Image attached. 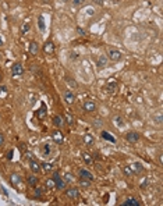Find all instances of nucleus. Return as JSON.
<instances>
[{
    "label": "nucleus",
    "mask_w": 163,
    "mask_h": 206,
    "mask_svg": "<svg viewBox=\"0 0 163 206\" xmlns=\"http://www.w3.org/2000/svg\"><path fill=\"white\" fill-rule=\"evenodd\" d=\"M38 27H39V29H40L42 32L45 31V21H43V17H42V16L38 18Z\"/></svg>",
    "instance_id": "412c9836"
},
{
    "label": "nucleus",
    "mask_w": 163,
    "mask_h": 206,
    "mask_svg": "<svg viewBox=\"0 0 163 206\" xmlns=\"http://www.w3.org/2000/svg\"><path fill=\"white\" fill-rule=\"evenodd\" d=\"M63 2H67V0H63Z\"/></svg>",
    "instance_id": "a18cd8bd"
},
{
    "label": "nucleus",
    "mask_w": 163,
    "mask_h": 206,
    "mask_svg": "<svg viewBox=\"0 0 163 206\" xmlns=\"http://www.w3.org/2000/svg\"><path fill=\"white\" fill-rule=\"evenodd\" d=\"M54 49H56V46H54L53 42H47L45 46H43V50H45V53H47V54H52L54 52Z\"/></svg>",
    "instance_id": "9b49d317"
},
{
    "label": "nucleus",
    "mask_w": 163,
    "mask_h": 206,
    "mask_svg": "<svg viewBox=\"0 0 163 206\" xmlns=\"http://www.w3.org/2000/svg\"><path fill=\"white\" fill-rule=\"evenodd\" d=\"M45 116H46V107H45V104H43V106L38 110V117L39 118H43Z\"/></svg>",
    "instance_id": "4be33fe9"
},
{
    "label": "nucleus",
    "mask_w": 163,
    "mask_h": 206,
    "mask_svg": "<svg viewBox=\"0 0 163 206\" xmlns=\"http://www.w3.org/2000/svg\"><path fill=\"white\" fill-rule=\"evenodd\" d=\"M27 182L31 187H36V184H38V178H36L35 175H29V177L27 178Z\"/></svg>",
    "instance_id": "a211bd4d"
},
{
    "label": "nucleus",
    "mask_w": 163,
    "mask_h": 206,
    "mask_svg": "<svg viewBox=\"0 0 163 206\" xmlns=\"http://www.w3.org/2000/svg\"><path fill=\"white\" fill-rule=\"evenodd\" d=\"M64 100L68 104H71V103H74V100H75V96H74V93L71 91H66L64 92Z\"/></svg>",
    "instance_id": "9d476101"
},
{
    "label": "nucleus",
    "mask_w": 163,
    "mask_h": 206,
    "mask_svg": "<svg viewBox=\"0 0 163 206\" xmlns=\"http://www.w3.org/2000/svg\"><path fill=\"white\" fill-rule=\"evenodd\" d=\"M81 185L82 187H89V180H87V178H81Z\"/></svg>",
    "instance_id": "2f4dec72"
},
{
    "label": "nucleus",
    "mask_w": 163,
    "mask_h": 206,
    "mask_svg": "<svg viewBox=\"0 0 163 206\" xmlns=\"http://www.w3.org/2000/svg\"><path fill=\"white\" fill-rule=\"evenodd\" d=\"M23 73H24L23 64H20V63H14L13 67H11V74H13V77H20Z\"/></svg>",
    "instance_id": "7ed1b4c3"
},
{
    "label": "nucleus",
    "mask_w": 163,
    "mask_h": 206,
    "mask_svg": "<svg viewBox=\"0 0 163 206\" xmlns=\"http://www.w3.org/2000/svg\"><path fill=\"white\" fill-rule=\"evenodd\" d=\"M82 107H84L85 111H88V113H92V111L96 110V104H95L94 102H91V100H87V102L84 103Z\"/></svg>",
    "instance_id": "423d86ee"
},
{
    "label": "nucleus",
    "mask_w": 163,
    "mask_h": 206,
    "mask_svg": "<svg viewBox=\"0 0 163 206\" xmlns=\"http://www.w3.org/2000/svg\"><path fill=\"white\" fill-rule=\"evenodd\" d=\"M11 182H13L14 185H18L21 182V177H20V175H17V174H13L11 175Z\"/></svg>",
    "instance_id": "aec40b11"
},
{
    "label": "nucleus",
    "mask_w": 163,
    "mask_h": 206,
    "mask_svg": "<svg viewBox=\"0 0 163 206\" xmlns=\"http://www.w3.org/2000/svg\"><path fill=\"white\" fill-rule=\"evenodd\" d=\"M0 43H2V40H0Z\"/></svg>",
    "instance_id": "49530a36"
},
{
    "label": "nucleus",
    "mask_w": 163,
    "mask_h": 206,
    "mask_svg": "<svg viewBox=\"0 0 163 206\" xmlns=\"http://www.w3.org/2000/svg\"><path fill=\"white\" fill-rule=\"evenodd\" d=\"M53 139H54V142H56V144H61L63 142V137H61V132L60 131H56V132H53Z\"/></svg>",
    "instance_id": "dca6fc26"
},
{
    "label": "nucleus",
    "mask_w": 163,
    "mask_h": 206,
    "mask_svg": "<svg viewBox=\"0 0 163 206\" xmlns=\"http://www.w3.org/2000/svg\"><path fill=\"white\" fill-rule=\"evenodd\" d=\"M77 31L80 32V35H85V31H84L82 28H77Z\"/></svg>",
    "instance_id": "58836bf2"
},
{
    "label": "nucleus",
    "mask_w": 163,
    "mask_h": 206,
    "mask_svg": "<svg viewBox=\"0 0 163 206\" xmlns=\"http://www.w3.org/2000/svg\"><path fill=\"white\" fill-rule=\"evenodd\" d=\"M125 139L131 144H135V142L139 141V134L135 132V131H131V132H127L125 134Z\"/></svg>",
    "instance_id": "20e7f679"
},
{
    "label": "nucleus",
    "mask_w": 163,
    "mask_h": 206,
    "mask_svg": "<svg viewBox=\"0 0 163 206\" xmlns=\"http://www.w3.org/2000/svg\"><path fill=\"white\" fill-rule=\"evenodd\" d=\"M84 141L87 142V145H92V142H94V138H92L89 134H87V135L84 137Z\"/></svg>",
    "instance_id": "cd10ccee"
},
{
    "label": "nucleus",
    "mask_w": 163,
    "mask_h": 206,
    "mask_svg": "<svg viewBox=\"0 0 163 206\" xmlns=\"http://www.w3.org/2000/svg\"><path fill=\"white\" fill-rule=\"evenodd\" d=\"M50 153H52V148H50V145L45 144V145L42 146V156L49 157V156H50Z\"/></svg>",
    "instance_id": "4468645a"
},
{
    "label": "nucleus",
    "mask_w": 163,
    "mask_h": 206,
    "mask_svg": "<svg viewBox=\"0 0 163 206\" xmlns=\"http://www.w3.org/2000/svg\"><path fill=\"white\" fill-rule=\"evenodd\" d=\"M54 185H56V184H54V180L53 178H47L46 180V187H47V188H54Z\"/></svg>",
    "instance_id": "393cba45"
},
{
    "label": "nucleus",
    "mask_w": 163,
    "mask_h": 206,
    "mask_svg": "<svg viewBox=\"0 0 163 206\" xmlns=\"http://www.w3.org/2000/svg\"><path fill=\"white\" fill-rule=\"evenodd\" d=\"M53 177H54V178H53V180H54V184H56L54 187H56L57 189H60V191L64 189V188H66V181H63V180L60 178L59 173H56V171H54V173H53Z\"/></svg>",
    "instance_id": "f03ea898"
},
{
    "label": "nucleus",
    "mask_w": 163,
    "mask_h": 206,
    "mask_svg": "<svg viewBox=\"0 0 163 206\" xmlns=\"http://www.w3.org/2000/svg\"><path fill=\"white\" fill-rule=\"evenodd\" d=\"M42 167H43V170H45V171H52V170H53V164H50V163H43Z\"/></svg>",
    "instance_id": "a878e982"
},
{
    "label": "nucleus",
    "mask_w": 163,
    "mask_h": 206,
    "mask_svg": "<svg viewBox=\"0 0 163 206\" xmlns=\"http://www.w3.org/2000/svg\"><path fill=\"white\" fill-rule=\"evenodd\" d=\"M11 157H13V151H10L9 153H7V159H9V160H11Z\"/></svg>",
    "instance_id": "4c0bfd02"
},
{
    "label": "nucleus",
    "mask_w": 163,
    "mask_h": 206,
    "mask_svg": "<svg viewBox=\"0 0 163 206\" xmlns=\"http://www.w3.org/2000/svg\"><path fill=\"white\" fill-rule=\"evenodd\" d=\"M80 177L81 178H87V180H89V181H92V180H94V174H92L91 171L85 170V168H81V170H80Z\"/></svg>",
    "instance_id": "6e6552de"
},
{
    "label": "nucleus",
    "mask_w": 163,
    "mask_h": 206,
    "mask_svg": "<svg viewBox=\"0 0 163 206\" xmlns=\"http://www.w3.org/2000/svg\"><path fill=\"white\" fill-rule=\"evenodd\" d=\"M67 120H68V124H70V125H71V124H73V123H74V121H73V118H71V117H70V116H67Z\"/></svg>",
    "instance_id": "ea45409f"
},
{
    "label": "nucleus",
    "mask_w": 163,
    "mask_h": 206,
    "mask_svg": "<svg viewBox=\"0 0 163 206\" xmlns=\"http://www.w3.org/2000/svg\"><path fill=\"white\" fill-rule=\"evenodd\" d=\"M42 195H43L42 188H36V189H35V196H36V198H40Z\"/></svg>",
    "instance_id": "7c9ffc66"
},
{
    "label": "nucleus",
    "mask_w": 163,
    "mask_h": 206,
    "mask_svg": "<svg viewBox=\"0 0 163 206\" xmlns=\"http://www.w3.org/2000/svg\"><path fill=\"white\" fill-rule=\"evenodd\" d=\"M132 170V174H142L144 173V167L141 163H134L132 166H130Z\"/></svg>",
    "instance_id": "0eeeda50"
},
{
    "label": "nucleus",
    "mask_w": 163,
    "mask_h": 206,
    "mask_svg": "<svg viewBox=\"0 0 163 206\" xmlns=\"http://www.w3.org/2000/svg\"><path fill=\"white\" fill-rule=\"evenodd\" d=\"M94 125L99 128V127H102V121H101V120H95V121H94Z\"/></svg>",
    "instance_id": "f704fd0d"
},
{
    "label": "nucleus",
    "mask_w": 163,
    "mask_h": 206,
    "mask_svg": "<svg viewBox=\"0 0 163 206\" xmlns=\"http://www.w3.org/2000/svg\"><path fill=\"white\" fill-rule=\"evenodd\" d=\"M67 181H73V177H71V175H67Z\"/></svg>",
    "instance_id": "79ce46f5"
},
{
    "label": "nucleus",
    "mask_w": 163,
    "mask_h": 206,
    "mask_svg": "<svg viewBox=\"0 0 163 206\" xmlns=\"http://www.w3.org/2000/svg\"><path fill=\"white\" fill-rule=\"evenodd\" d=\"M94 2H95V3H98V4H102L103 0H94Z\"/></svg>",
    "instance_id": "a19ab883"
},
{
    "label": "nucleus",
    "mask_w": 163,
    "mask_h": 206,
    "mask_svg": "<svg viewBox=\"0 0 163 206\" xmlns=\"http://www.w3.org/2000/svg\"><path fill=\"white\" fill-rule=\"evenodd\" d=\"M29 167H31V170L34 171V173H39L40 171V164L34 159H29Z\"/></svg>",
    "instance_id": "1a4fd4ad"
},
{
    "label": "nucleus",
    "mask_w": 163,
    "mask_h": 206,
    "mask_svg": "<svg viewBox=\"0 0 163 206\" xmlns=\"http://www.w3.org/2000/svg\"><path fill=\"white\" fill-rule=\"evenodd\" d=\"M53 124H54V127H57V128H61L63 127V118L60 117V116H54L53 117Z\"/></svg>",
    "instance_id": "2eb2a0df"
},
{
    "label": "nucleus",
    "mask_w": 163,
    "mask_h": 206,
    "mask_svg": "<svg viewBox=\"0 0 163 206\" xmlns=\"http://www.w3.org/2000/svg\"><path fill=\"white\" fill-rule=\"evenodd\" d=\"M107 56H109V59L112 60V61H120V60L123 59V53L117 49H113V47L107 49Z\"/></svg>",
    "instance_id": "f257e3e1"
},
{
    "label": "nucleus",
    "mask_w": 163,
    "mask_h": 206,
    "mask_svg": "<svg viewBox=\"0 0 163 206\" xmlns=\"http://www.w3.org/2000/svg\"><path fill=\"white\" fill-rule=\"evenodd\" d=\"M0 60H2V53H0Z\"/></svg>",
    "instance_id": "c03bdc74"
},
{
    "label": "nucleus",
    "mask_w": 163,
    "mask_h": 206,
    "mask_svg": "<svg viewBox=\"0 0 163 206\" xmlns=\"http://www.w3.org/2000/svg\"><path fill=\"white\" fill-rule=\"evenodd\" d=\"M123 205L124 206H139V202L135 199V198H127V199H125L124 202H123Z\"/></svg>",
    "instance_id": "f8f14e48"
},
{
    "label": "nucleus",
    "mask_w": 163,
    "mask_h": 206,
    "mask_svg": "<svg viewBox=\"0 0 163 206\" xmlns=\"http://www.w3.org/2000/svg\"><path fill=\"white\" fill-rule=\"evenodd\" d=\"M0 82H2V74H0Z\"/></svg>",
    "instance_id": "37998d69"
},
{
    "label": "nucleus",
    "mask_w": 163,
    "mask_h": 206,
    "mask_svg": "<svg viewBox=\"0 0 163 206\" xmlns=\"http://www.w3.org/2000/svg\"><path fill=\"white\" fill-rule=\"evenodd\" d=\"M3 144H4V135H3V134H0V146H2Z\"/></svg>",
    "instance_id": "e433bc0d"
},
{
    "label": "nucleus",
    "mask_w": 163,
    "mask_h": 206,
    "mask_svg": "<svg viewBox=\"0 0 163 206\" xmlns=\"http://www.w3.org/2000/svg\"><path fill=\"white\" fill-rule=\"evenodd\" d=\"M66 82H67L68 85H71V87H74V88H77V82H75V81L70 80V78H66Z\"/></svg>",
    "instance_id": "473e14b6"
},
{
    "label": "nucleus",
    "mask_w": 163,
    "mask_h": 206,
    "mask_svg": "<svg viewBox=\"0 0 163 206\" xmlns=\"http://www.w3.org/2000/svg\"><path fill=\"white\" fill-rule=\"evenodd\" d=\"M66 196L70 198V199H77V198L80 196V192H78L77 188H70V189L66 191Z\"/></svg>",
    "instance_id": "39448f33"
},
{
    "label": "nucleus",
    "mask_w": 163,
    "mask_h": 206,
    "mask_svg": "<svg viewBox=\"0 0 163 206\" xmlns=\"http://www.w3.org/2000/svg\"><path fill=\"white\" fill-rule=\"evenodd\" d=\"M155 120H156L158 124H162V116H160V114H158L156 117H155Z\"/></svg>",
    "instance_id": "c9c22d12"
},
{
    "label": "nucleus",
    "mask_w": 163,
    "mask_h": 206,
    "mask_svg": "<svg viewBox=\"0 0 163 206\" xmlns=\"http://www.w3.org/2000/svg\"><path fill=\"white\" fill-rule=\"evenodd\" d=\"M84 2H85V0H73L74 6H80V4H82Z\"/></svg>",
    "instance_id": "72a5a7b5"
},
{
    "label": "nucleus",
    "mask_w": 163,
    "mask_h": 206,
    "mask_svg": "<svg viewBox=\"0 0 163 206\" xmlns=\"http://www.w3.org/2000/svg\"><path fill=\"white\" fill-rule=\"evenodd\" d=\"M102 137L105 138L106 141H110V142H116V139H114V138H113L112 135H110L109 132H106V131H103V132H102Z\"/></svg>",
    "instance_id": "6ab92c4d"
},
{
    "label": "nucleus",
    "mask_w": 163,
    "mask_h": 206,
    "mask_svg": "<svg viewBox=\"0 0 163 206\" xmlns=\"http://www.w3.org/2000/svg\"><path fill=\"white\" fill-rule=\"evenodd\" d=\"M106 64H107V57L106 56H101V57L98 59V61H96L98 68H103V67H106Z\"/></svg>",
    "instance_id": "ddd939ff"
},
{
    "label": "nucleus",
    "mask_w": 163,
    "mask_h": 206,
    "mask_svg": "<svg viewBox=\"0 0 163 206\" xmlns=\"http://www.w3.org/2000/svg\"><path fill=\"white\" fill-rule=\"evenodd\" d=\"M124 174L128 175V177H130V175H132V170H131V167H130V166L124 167Z\"/></svg>",
    "instance_id": "c756f323"
},
{
    "label": "nucleus",
    "mask_w": 163,
    "mask_h": 206,
    "mask_svg": "<svg viewBox=\"0 0 163 206\" xmlns=\"http://www.w3.org/2000/svg\"><path fill=\"white\" fill-rule=\"evenodd\" d=\"M116 87H117L116 82H110V84L106 85V91H110V92H112V91H114V88H116Z\"/></svg>",
    "instance_id": "bb28decb"
},
{
    "label": "nucleus",
    "mask_w": 163,
    "mask_h": 206,
    "mask_svg": "<svg viewBox=\"0 0 163 206\" xmlns=\"http://www.w3.org/2000/svg\"><path fill=\"white\" fill-rule=\"evenodd\" d=\"M29 28H31V27H29V22H24L23 27H21V32H23V33H27V32L29 31Z\"/></svg>",
    "instance_id": "b1692460"
},
{
    "label": "nucleus",
    "mask_w": 163,
    "mask_h": 206,
    "mask_svg": "<svg viewBox=\"0 0 163 206\" xmlns=\"http://www.w3.org/2000/svg\"><path fill=\"white\" fill-rule=\"evenodd\" d=\"M114 124H116V127H123V118L120 116H116L114 117Z\"/></svg>",
    "instance_id": "5701e85b"
},
{
    "label": "nucleus",
    "mask_w": 163,
    "mask_h": 206,
    "mask_svg": "<svg viewBox=\"0 0 163 206\" xmlns=\"http://www.w3.org/2000/svg\"><path fill=\"white\" fill-rule=\"evenodd\" d=\"M82 159H84L85 163H91V162H92V157H91L89 153H84V155H82Z\"/></svg>",
    "instance_id": "c85d7f7f"
},
{
    "label": "nucleus",
    "mask_w": 163,
    "mask_h": 206,
    "mask_svg": "<svg viewBox=\"0 0 163 206\" xmlns=\"http://www.w3.org/2000/svg\"><path fill=\"white\" fill-rule=\"evenodd\" d=\"M38 50H39V46H38V43H36V42H31V43H29V52H31L32 54H36V53H38Z\"/></svg>",
    "instance_id": "f3484780"
}]
</instances>
